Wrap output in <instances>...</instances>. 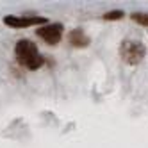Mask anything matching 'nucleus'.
I'll use <instances>...</instances> for the list:
<instances>
[{"mask_svg": "<svg viewBox=\"0 0 148 148\" xmlns=\"http://www.w3.org/2000/svg\"><path fill=\"white\" fill-rule=\"evenodd\" d=\"M14 54H16V59H18L20 64H23L29 70H38L43 64V57L39 56L36 45L29 39L18 41L16 47H14Z\"/></svg>", "mask_w": 148, "mask_h": 148, "instance_id": "obj_1", "label": "nucleus"}, {"mask_svg": "<svg viewBox=\"0 0 148 148\" xmlns=\"http://www.w3.org/2000/svg\"><path fill=\"white\" fill-rule=\"evenodd\" d=\"M145 54H146L145 45L139 43V41H132V39L123 41V45L120 48V56L127 64H137V62H141Z\"/></svg>", "mask_w": 148, "mask_h": 148, "instance_id": "obj_2", "label": "nucleus"}, {"mask_svg": "<svg viewBox=\"0 0 148 148\" xmlns=\"http://www.w3.org/2000/svg\"><path fill=\"white\" fill-rule=\"evenodd\" d=\"M38 36L48 45H57L62 36V25L61 23H48L45 27L38 29Z\"/></svg>", "mask_w": 148, "mask_h": 148, "instance_id": "obj_3", "label": "nucleus"}, {"mask_svg": "<svg viewBox=\"0 0 148 148\" xmlns=\"http://www.w3.org/2000/svg\"><path fill=\"white\" fill-rule=\"evenodd\" d=\"M4 23L9 27H32V25H39V23H47V18L41 16H34V18H16V16H5Z\"/></svg>", "mask_w": 148, "mask_h": 148, "instance_id": "obj_4", "label": "nucleus"}, {"mask_svg": "<svg viewBox=\"0 0 148 148\" xmlns=\"http://www.w3.org/2000/svg\"><path fill=\"white\" fill-rule=\"evenodd\" d=\"M70 43L71 47H77V48H84L89 45V38L82 32V30H71L70 32Z\"/></svg>", "mask_w": 148, "mask_h": 148, "instance_id": "obj_5", "label": "nucleus"}, {"mask_svg": "<svg viewBox=\"0 0 148 148\" xmlns=\"http://www.w3.org/2000/svg\"><path fill=\"white\" fill-rule=\"evenodd\" d=\"M132 20L139 25L148 27V13H132Z\"/></svg>", "mask_w": 148, "mask_h": 148, "instance_id": "obj_6", "label": "nucleus"}, {"mask_svg": "<svg viewBox=\"0 0 148 148\" xmlns=\"http://www.w3.org/2000/svg\"><path fill=\"white\" fill-rule=\"evenodd\" d=\"M123 18V11H120V9H116V11H109L103 14V20H109V22H112V20H120Z\"/></svg>", "mask_w": 148, "mask_h": 148, "instance_id": "obj_7", "label": "nucleus"}]
</instances>
